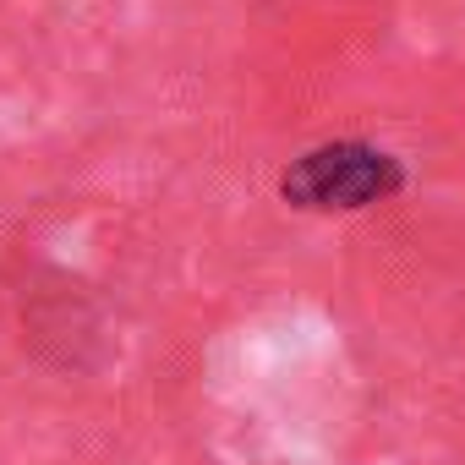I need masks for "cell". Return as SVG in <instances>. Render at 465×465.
I'll return each mask as SVG.
<instances>
[{
  "instance_id": "1",
  "label": "cell",
  "mask_w": 465,
  "mask_h": 465,
  "mask_svg": "<svg viewBox=\"0 0 465 465\" xmlns=\"http://www.w3.org/2000/svg\"><path fill=\"white\" fill-rule=\"evenodd\" d=\"M405 181L400 159L372 148V143H323L312 153H302L285 175L280 192L291 208H312V213H351L367 203L394 197Z\"/></svg>"
}]
</instances>
